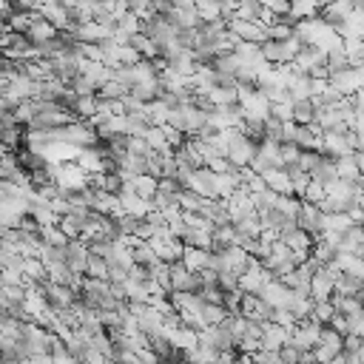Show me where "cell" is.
<instances>
[{"label": "cell", "instance_id": "obj_1", "mask_svg": "<svg viewBox=\"0 0 364 364\" xmlns=\"http://www.w3.org/2000/svg\"><path fill=\"white\" fill-rule=\"evenodd\" d=\"M256 151H259V142H254L251 137L242 134V129H231V145H228V160L236 165V168H248L254 160H256Z\"/></svg>", "mask_w": 364, "mask_h": 364}, {"label": "cell", "instance_id": "obj_2", "mask_svg": "<svg viewBox=\"0 0 364 364\" xmlns=\"http://www.w3.org/2000/svg\"><path fill=\"white\" fill-rule=\"evenodd\" d=\"M322 330H324V324H319V322H313V319L299 322L296 327H290V342H293L296 347H301L305 353H313V350L322 345Z\"/></svg>", "mask_w": 364, "mask_h": 364}, {"label": "cell", "instance_id": "obj_3", "mask_svg": "<svg viewBox=\"0 0 364 364\" xmlns=\"http://www.w3.org/2000/svg\"><path fill=\"white\" fill-rule=\"evenodd\" d=\"M330 85L336 88L342 97H353L356 91L364 88V66H350V69H345V72L330 74Z\"/></svg>", "mask_w": 364, "mask_h": 364}, {"label": "cell", "instance_id": "obj_4", "mask_svg": "<svg viewBox=\"0 0 364 364\" xmlns=\"http://www.w3.org/2000/svg\"><path fill=\"white\" fill-rule=\"evenodd\" d=\"M185 188L197 191V194L205 197V199H220V191H217V174L210 171L208 165H202V168H197V171L191 174V179H188Z\"/></svg>", "mask_w": 364, "mask_h": 364}, {"label": "cell", "instance_id": "obj_5", "mask_svg": "<svg viewBox=\"0 0 364 364\" xmlns=\"http://www.w3.org/2000/svg\"><path fill=\"white\" fill-rule=\"evenodd\" d=\"M299 228L301 231H308L313 239H319V233L324 231V210L313 202H305L301 199V210H299V217H296Z\"/></svg>", "mask_w": 364, "mask_h": 364}, {"label": "cell", "instance_id": "obj_6", "mask_svg": "<svg viewBox=\"0 0 364 364\" xmlns=\"http://www.w3.org/2000/svg\"><path fill=\"white\" fill-rule=\"evenodd\" d=\"M228 28H231V32H233L242 43H256V46H262V43L270 40L267 28L259 26V23H248V20H228Z\"/></svg>", "mask_w": 364, "mask_h": 364}, {"label": "cell", "instance_id": "obj_7", "mask_svg": "<svg viewBox=\"0 0 364 364\" xmlns=\"http://www.w3.org/2000/svg\"><path fill=\"white\" fill-rule=\"evenodd\" d=\"M336 276H339V273L333 270V267H324L322 273H316L313 285H311L313 301H330L333 299V293H336Z\"/></svg>", "mask_w": 364, "mask_h": 364}, {"label": "cell", "instance_id": "obj_8", "mask_svg": "<svg viewBox=\"0 0 364 364\" xmlns=\"http://www.w3.org/2000/svg\"><path fill=\"white\" fill-rule=\"evenodd\" d=\"M199 214H202L210 225H214V228L233 225V222H231V205H228V199H205V205H202Z\"/></svg>", "mask_w": 364, "mask_h": 364}, {"label": "cell", "instance_id": "obj_9", "mask_svg": "<svg viewBox=\"0 0 364 364\" xmlns=\"http://www.w3.org/2000/svg\"><path fill=\"white\" fill-rule=\"evenodd\" d=\"M46 290V299H49V305L54 311H72V305L77 301V293L69 288V285H57V282H49L43 285Z\"/></svg>", "mask_w": 364, "mask_h": 364}, {"label": "cell", "instance_id": "obj_10", "mask_svg": "<svg viewBox=\"0 0 364 364\" xmlns=\"http://www.w3.org/2000/svg\"><path fill=\"white\" fill-rule=\"evenodd\" d=\"M322 151L333 160H342V157H353L356 151L347 140V134H336V131H327L324 134V142H322Z\"/></svg>", "mask_w": 364, "mask_h": 364}, {"label": "cell", "instance_id": "obj_11", "mask_svg": "<svg viewBox=\"0 0 364 364\" xmlns=\"http://www.w3.org/2000/svg\"><path fill=\"white\" fill-rule=\"evenodd\" d=\"M91 259V245L85 239H72L69 248H66V262L74 273H85V265Z\"/></svg>", "mask_w": 364, "mask_h": 364}, {"label": "cell", "instance_id": "obj_12", "mask_svg": "<svg viewBox=\"0 0 364 364\" xmlns=\"http://www.w3.org/2000/svg\"><path fill=\"white\" fill-rule=\"evenodd\" d=\"M290 288L282 282V279H267V285H265V290L259 293L267 305H273L276 311H282V308H288V301H290Z\"/></svg>", "mask_w": 364, "mask_h": 364}, {"label": "cell", "instance_id": "obj_13", "mask_svg": "<svg viewBox=\"0 0 364 364\" xmlns=\"http://www.w3.org/2000/svg\"><path fill=\"white\" fill-rule=\"evenodd\" d=\"M290 342V327L267 322L265 324V336H262V350H282Z\"/></svg>", "mask_w": 364, "mask_h": 364}, {"label": "cell", "instance_id": "obj_14", "mask_svg": "<svg viewBox=\"0 0 364 364\" xmlns=\"http://www.w3.org/2000/svg\"><path fill=\"white\" fill-rule=\"evenodd\" d=\"M119 202H123V210L131 217H140V220H148V214L154 210V202L151 199H142L137 191H123L119 194Z\"/></svg>", "mask_w": 364, "mask_h": 364}, {"label": "cell", "instance_id": "obj_15", "mask_svg": "<svg viewBox=\"0 0 364 364\" xmlns=\"http://www.w3.org/2000/svg\"><path fill=\"white\" fill-rule=\"evenodd\" d=\"M26 38L28 40H32L35 46H43V43H49V40H54V38H60V32H57V28L40 15V9L35 12V23H32V28H28V32H26Z\"/></svg>", "mask_w": 364, "mask_h": 364}, {"label": "cell", "instance_id": "obj_16", "mask_svg": "<svg viewBox=\"0 0 364 364\" xmlns=\"http://www.w3.org/2000/svg\"><path fill=\"white\" fill-rule=\"evenodd\" d=\"M296 66L301 69V72H316V69H322V66H327V51L324 49H319V46H305L299 51V57H296Z\"/></svg>", "mask_w": 364, "mask_h": 364}, {"label": "cell", "instance_id": "obj_17", "mask_svg": "<svg viewBox=\"0 0 364 364\" xmlns=\"http://www.w3.org/2000/svg\"><path fill=\"white\" fill-rule=\"evenodd\" d=\"M353 12H356L353 0H336V3L324 6V9L319 12V17H322L324 23H330V26H339V23H345V20H347Z\"/></svg>", "mask_w": 364, "mask_h": 364}, {"label": "cell", "instance_id": "obj_18", "mask_svg": "<svg viewBox=\"0 0 364 364\" xmlns=\"http://www.w3.org/2000/svg\"><path fill=\"white\" fill-rule=\"evenodd\" d=\"M339 251L342 254H353V256H361L364 259V228L361 225H353L342 233V242H339Z\"/></svg>", "mask_w": 364, "mask_h": 364}, {"label": "cell", "instance_id": "obj_19", "mask_svg": "<svg viewBox=\"0 0 364 364\" xmlns=\"http://www.w3.org/2000/svg\"><path fill=\"white\" fill-rule=\"evenodd\" d=\"M265 182H267L270 191H276V194H282V197H296L288 168H273V171H267V174H265Z\"/></svg>", "mask_w": 364, "mask_h": 364}, {"label": "cell", "instance_id": "obj_20", "mask_svg": "<svg viewBox=\"0 0 364 364\" xmlns=\"http://www.w3.org/2000/svg\"><path fill=\"white\" fill-rule=\"evenodd\" d=\"M259 220H262V228L265 231H276V233H282L293 220L290 217H285L279 208H265V210H259Z\"/></svg>", "mask_w": 364, "mask_h": 364}, {"label": "cell", "instance_id": "obj_21", "mask_svg": "<svg viewBox=\"0 0 364 364\" xmlns=\"http://www.w3.org/2000/svg\"><path fill=\"white\" fill-rule=\"evenodd\" d=\"M364 293V279L353 276V273H339L336 276V293L333 296H361Z\"/></svg>", "mask_w": 364, "mask_h": 364}, {"label": "cell", "instance_id": "obj_22", "mask_svg": "<svg viewBox=\"0 0 364 364\" xmlns=\"http://www.w3.org/2000/svg\"><path fill=\"white\" fill-rule=\"evenodd\" d=\"M313 176V182H319V185H333V182H336L339 179V168H336V160H333V157H327L324 154V160L319 163V168L311 174Z\"/></svg>", "mask_w": 364, "mask_h": 364}, {"label": "cell", "instance_id": "obj_23", "mask_svg": "<svg viewBox=\"0 0 364 364\" xmlns=\"http://www.w3.org/2000/svg\"><path fill=\"white\" fill-rule=\"evenodd\" d=\"M293 123H296V126H311V123H316V106H313V97H311V100L293 103Z\"/></svg>", "mask_w": 364, "mask_h": 364}, {"label": "cell", "instance_id": "obj_24", "mask_svg": "<svg viewBox=\"0 0 364 364\" xmlns=\"http://www.w3.org/2000/svg\"><path fill=\"white\" fill-rule=\"evenodd\" d=\"M182 262L188 265V270L202 273V270L210 265V251H202V248H185V256H182Z\"/></svg>", "mask_w": 364, "mask_h": 364}, {"label": "cell", "instance_id": "obj_25", "mask_svg": "<svg viewBox=\"0 0 364 364\" xmlns=\"http://www.w3.org/2000/svg\"><path fill=\"white\" fill-rule=\"evenodd\" d=\"M134 191L142 197V199H154L160 194V179L151 176V174H142L134 179Z\"/></svg>", "mask_w": 364, "mask_h": 364}, {"label": "cell", "instance_id": "obj_26", "mask_svg": "<svg viewBox=\"0 0 364 364\" xmlns=\"http://www.w3.org/2000/svg\"><path fill=\"white\" fill-rule=\"evenodd\" d=\"M311 256H316L324 267H333V262H336V256H339V248L330 245V242H324V239H316V245H313Z\"/></svg>", "mask_w": 364, "mask_h": 364}, {"label": "cell", "instance_id": "obj_27", "mask_svg": "<svg viewBox=\"0 0 364 364\" xmlns=\"http://www.w3.org/2000/svg\"><path fill=\"white\" fill-rule=\"evenodd\" d=\"M134 251V259H137V265H145V267H154L157 262H163L160 256H157V251L154 248H151V242H137V245L131 248Z\"/></svg>", "mask_w": 364, "mask_h": 364}, {"label": "cell", "instance_id": "obj_28", "mask_svg": "<svg viewBox=\"0 0 364 364\" xmlns=\"http://www.w3.org/2000/svg\"><path fill=\"white\" fill-rule=\"evenodd\" d=\"M176 202H179V208L185 210V214H199L202 210V205H205V197H199L197 191H191V188H185L179 197H176Z\"/></svg>", "mask_w": 364, "mask_h": 364}, {"label": "cell", "instance_id": "obj_29", "mask_svg": "<svg viewBox=\"0 0 364 364\" xmlns=\"http://www.w3.org/2000/svg\"><path fill=\"white\" fill-rule=\"evenodd\" d=\"M336 168H339V179H347V182H361V171H358L356 157H342V160H336Z\"/></svg>", "mask_w": 364, "mask_h": 364}, {"label": "cell", "instance_id": "obj_30", "mask_svg": "<svg viewBox=\"0 0 364 364\" xmlns=\"http://www.w3.org/2000/svg\"><path fill=\"white\" fill-rule=\"evenodd\" d=\"M108 270H111L108 259L91 254V259H88V265H85V276H91V279H108Z\"/></svg>", "mask_w": 364, "mask_h": 364}, {"label": "cell", "instance_id": "obj_31", "mask_svg": "<svg viewBox=\"0 0 364 364\" xmlns=\"http://www.w3.org/2000/svg\"><path fill=\"white\" fill-rule=\"evenodd\" d=\"M242 134L245 137H251L254 142H262L265 140V119H256V117H245L242 119Z\"/></svg>", "mask_w": 364, "mask_h": 364}, {"label": "cell", "instance_id": "obj_32", "mask_svg": "<svg viewBox=\"0 0 364 364\" xmlns=\"http://www.w3.org/2000/svg\"><path fill=\"white\" fill-rule=\"evenodd\" d=\"M299 160H301V148L296 142H282V148H279L282 168H293V165H299Z\"/></svg>", "mask_w": 364, "mask_h": 364}, {"label": "cell", "instance_id": "obj_33", "mask_svg": "<svg viewBox=\"0 0 364 364\" xmlns=\"http://www.w3.org/2000/svg\"><path fill=\"white\" fill-rule=\"evenodd\" d=\"M347 228H353V220H350V214H324V231H333V233H345Z\"/></svg>", "mask_w": 364, "mask_h": 364}, {"label": "cell", "instance_id": "obj_34", "mask_svg": "<svg viewBox=\"0 0 364 364\" xmlns=\"http://www.w3.org/2000/svg\"><path fill=\"white\" fill-rule=\"evenodd\" d=\"M336 313H339V311H336V305H333V299H330V301H316L311 319L319 322V324H330V319L336 316Z\"/></svg>", "mask_w": 364, "mask_h": 364}, {"label": "cell", "instance_id": "obj_35", "mask_svg": "<svg viewBox=\"0 0 364 364\" xmlns=\"http://www.w3.org/2000/svg\"><path fill=\"white\" fill-rule=\"evenodd\" d=\"M151 279H154V282H157L163 290H168V293L174 290V288H171V265H168V262H157L154 267H151Z\"/></svg>", "mask_w": 364, "mask_h": 364}, {"label": "cell", "instance_id": "obj_36", "mask_svg": "<svg viewBox=\"0 0 364 364\" xmlns=\"http://www.w3.org/2000/svg\"><path fill=\"white\" fill-rule=\"evenodd\" d=\"M43 236H46V245L49 248H69V236H66V231L63 228H43Z\"/></svg>", "mask_w": 364, "mask_h": 364}, {"label": "cell", "instance_id": "obj_37", "mask_svg": "<svg viewBox=\"0 0 364 364\" xmlns=\"http://www.w3.org/2000/svg\"><path fill=\"white\" fill-rule=\"evenodd\" d=\"M279 356H282V364H305V361H308V353L301 350V347H296L293 342H288V345L279 350Z\"/></svg>", "mask_w": 364, "mask_h": 364}, {"label": "cell", "instance_id": "obj_38", "mask_svg": "<svg viewBox=\"0 0 364 364\" xmlns=\"http://www.w3.org/2000/svg\"><path fill=\"white\" fill-rule=\"evenodd\" d=\"M265 140H273V142H285V123L276 117H267L265 119Z\"/></svg>", "mask_w": 364, "mask_h": 364}, {"label": "cell", "instance_id": "obj_39", "mask_svg": "<svg viewBox=\"0 0 364 364\" xmlns=\"http://www.w3.org/2000/svg\"><path fill=\"white\" fill-rule=\"evenodd\" d=\"M126 94H131V91H129L123 83H117V80L106 83V85L97 91V97H106V100H123Z\"/></svg>", "mask_w": 364, "mask_h": 364}, {"label": "cell", "instance_id": "obj_40", "mask_svg": "<svg viewBox=\"0 0 364 364\" xmlns=\"http://www.w3.org/2000/svg\"><path fill=\"white\" fill-rule=\"evenodd\" d=\"M324 160V151H301V160H299V168L305 174H313L319 168V163Z\"/></svg>", "mask_w": 364, "mask_h": 364}, {"label": "cell", "instance_id": "obj_41", "mask_svg": "<svg viewBox=\"0 0 364 364\" xmlns=\"http://www.w3.org/2000/svg\"><path fill=\"white\" fill-rule=\"evenodd\" d=\"M267 35H270V40H276V43H285V40H293V38H296V26H288V23H276V26H270V28H267Z\"/></svg>", "mask_w": 364, "mask_h": 364}, {"label": "cell", "instance_id": "obj_42", "mask_svg": "<svg viewBox=\"0 0 364 364\" xmlns=\"http://www.w3.org/2000/svg\"><path fill=\"white\" fill-rule=\"evenodd\" d=\"M119 32H126L129 38H134V35H142V17L129 12L123 20H119Z\"/></svg>", "mask_w": 364, "mask_h": 364}, {"label": "cell", "instance_id": "obj_43", "mask_svg": "<svg viewBox=\"0 0 364 364\" xmlns=\"http://www.w3.org/2000/svg\"><path fill=\"white\" fill-rule=\"evenodd\" d=\"M72 91H74L77 97H94V94H97V85L91 83L85 74H80V77L72 83Z\"/></svg>", "mask_w": 364, "mask_h": 364}, {"label": "cell", "instance_id": "obj_44", "mask_svg": "<svg viewBox=\"0 0 364 364\" xmlns=\"http://www.w3.org/2000/svg\"><path fill=\"white\" fill-rule=\"evenodd\" d=\"M285 217H290V220H296L299 217V210H301V199L299 197H279V205H276Z\"/></svg>", "mask_w": 364, "mask_h": 364}, {"label": "cell", "instance_id": "obj_45", "mask_svg": "<svg viewBox=\"0 0 364 364\" xmlns=\"http://www.w3.org/2000/svg\"><path fill=\"white\" fill-rule=\"evenodd\" d=\"M279 197H282V194L265 188L262 194H256V208H259V210H265V208H276V205H279Z\"/></svg>", "mask_w": 364, "mask_h": 364}, {"label": "cell", "instance_id": "obj_46", "mask_svg": "<svg viewBox=\"0 0 364 364\" xmlns=\"http://www.w3.org/2000/svg\"><path fill=\"white\" fill-rule=\"evenodd\" d=\"M270 117L282 119V123H293V103H273Z\"/></svg>", "mask_w": 364, "mask_h": 364}, {"label": "cell", "instance_id": "obj_47", "mask_svg": "<svg viewBox=\"0 0 364 364\" xmlns=\"http://www.w3.org/2000/svg\"><path fill=\"white\" fill-rule=\"evenodd\" d=\"M142 54L134 49V46H123V51H119V63L123 66H137V63H142Z\"/></svg>", "mask_w": 364, "mask_h": 364}, {"label": "cell", "instance_id": "obj_48", "mask_svg": "<svg viewBox=\"0 0 364 364\" xmlns=\"http://www.w3.org/2000/svg\"><path fill=\"white\" fill-rule=\"evenodd\" d=\"M324 197H327V188H324V185H319V182H311L308 191H305V197H301V199H305V202H313V205H319Z\"/></svg>", "mask_w": 364, "mask_h": 364}, {"label": "cell", "instance_id": "obj_49", "mask_svg": "<svg viewBox=\"0 0 364 364\" xmlns=\"http://www.w3.org/2000/svg\"><path fill=\"white\" fill-rule=\"evenodd\" d=\"M254 361L256 364H282V356H279V350H259V353H254Z\"/></svg>", "mask_w": 364, "mask_h": 364}, {"label": "cell", "instance_id": "obj_50", "mask_svg": "<svg viewBox=\"0 0 364 364\" xmlns=\"http://www.w3.org/2000/svg\"><path fill=\"white\" fill-rule=\"evenodd\" d=\"M330 327L336 330V333H342V336H350V316H345V313H336L330 319Z\"/></svg>", "mask_w": 364, "mask_h": 364}, {"label": "cell", "instance_id": "obj_51", "mask_svg": "<svg viewBox=\"0 0 364 364\" xmlns=\"http://www.w3.org/2000/svg\"><path fill=\"white\" fill-rule=\"evenodd\" d=\"M262 3H265V9H270L273 15H279V17L290 15V3H288V0H262Z\"/></svg>", "mask_w": 364, "mask_h": 364}, {"label": "cell", "instance_id": "obj_52", "mask_svg": "<svg viewBox=\"0 0 364 364\" xmlns=\"http://www.w3.org/2000/svg\"><path fill=\"white\" fill-rule=\"evenodd\" d=\"M347 214H350V220H353V225H361V228H364V208H361V205H356V208H350V210H347Z\"/></svg>", "mask_w": 364, "mask_h": 364}, {"label": "cell", "instance_id": "obj_53", "mask_svg": "<svg viewBox=\"0 0 364 364\" xmlns=\"http://www.w3.org/2000/svg\"><path fill=\"white\" fill-rule=\"evenodd\" d=\"M353 100H356V111H358V114H364V88H361V91H356Z\"/></svg>", "mask_w": 364, "mask_h": 364}, {"label": "cell", "instance_id": "obj_54", "mask_svg": "<svg viewBox=\"0 0 364 364\" xmlns=\"http://www.w3.org/2000/svg\"><path fill=\"white\" fill-rule=\"evenodd\" d=\"M356 163H358V171H361V179H364V151H358V154H353Z\"/></svg>", "mask_w": 364, "mask_h": 364}, {"label": "cell", "instance_id": "obj_55", "mask_svg": "<svg viewBox=\"0 0 364 364\" xmlns=\"http://www.w3.org/2000/svg\"><path fill=\"white\" fill-rule=\"evenodd\" d=\"M174 6L176 9H188V6H194V0H174Z\"/></svg>", "mask_w": 364, "mask_h": 364}, {"label": "cell", "instance_id": "obj_56", "mask_svg": "<svg viewBox=\"0 0 364 364\" xmlns=\"http://www.w3.org/2000/svg\"><path fill=\"white\" fill-rule=\"evenodd\" d=\"M32 364H51V356H35Z\"/></svg>", "mask_w": 364, "mask_h": 364}, {"label": "cell", "instance_id": "obj_57", "mask_svg": "<svg viewBox=\"0 0 364 364\" xmlns=\"http://www.w3.org/2000/svg\"><path fill=\"white\" fill-rule=\"evenodd\" d=\"M236 364H256V361H254V356H242Z\"/></svg>", "mask_w": 364, "mask_h": 364}, {"label": "cell", "instance_id": "obj_58", "mask_svg": "<svg viewBox=\"0 0 364 364\" xmlns=\"http://www.w3.org/2000/svg\"><path fill=\"white\" fill-rule=\"evenodd\" d=\"M353 6H356V9H364V0H353Z\"/></svg>", "mask_w": 364, "mask_h": 364}, {"label": "cell", "instance_id": "obj_59", "mask_svg": "<svg viewBox=\"0 0 364 364\" xmlns=\"http://www.w3.org/2000/svg\"><path fill=\"white\" fill-rule=\"evenodd\" d=\"M60 3H66V0H60Z\"/></svg>", "mask_w": 364, "mask_h": 364}, {"label": "cell", "instance_id": "obj_60", "mask_svg": "<svg viewBox=\"0 0 364 364\" xmlns=\"http://www.w3.org/2000/svg\"><path fill=\"white\" fill-rule=\"evenodd\" d=\"M288 3H293V0H288Z\"/></svg>", "mask_w": 364, "mask_h": 364}]
</instances>
